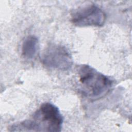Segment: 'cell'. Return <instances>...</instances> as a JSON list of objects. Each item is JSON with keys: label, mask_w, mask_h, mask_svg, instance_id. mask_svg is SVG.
I'll return each instance as SVG.
<instances>
[{"label": "cell", "mask_w": 132, "mask_h": 132, "mask_svg": "<svg viewBox=\"0 0 132 132\" xmlns=\"http://www.w3.org/2000/svg\"><path fill=\"white\" fill-rule=\"evenodd\" d=\"M106 19L105 12L95 5H89L75 11L71 16V21L76 26H102Z\"/></svg>", "instance_id": "cell-4"}, {"label": "cell", "mask_w": 132, "mask_h": 132, "mask_svg": "<svg viewBox=\"0 0 132 132\" xmlns=\"http://www.w3.org/2000/svg\"><path fill=\"white\" fill-rule=\"evenodd\" d=\"M39 41L37 37L34 35L27 36L23 41L21 47L22 56L26 59H32L37 53Z\"/></svg>", "instance_id": "cell-5"}, {"label": "cell", "mask_w": 132, "mask_h": 132, "mask_svg": "<svg viewBox=\"0 0 132 132\" xmlns=\"http://www.w3.org/2000/svg\"><path fill=\"white\" fill-rule=\"evenodd\" d=\"M63 119L59 109L51 103L42 104L29 119L14 124L11 131H60Z\"/></svg>", "instance_id": "cell-1"}, {"label": "cell", "mask_w": 132, "mask_h": 132, "mask_svg": "<svg viewBox=\"0 0 132 132\" xmlns=\"http://www.w3.org/2000/svg\"><path fill=\"white\" fill-rule=\"evenodd\" d=\"M42 61L46 67L63 71L70 69L73 64L72 57L68 50L58 44H53L47 47Z\"/></svg>", "instance_id": "cell-3"}, {"label": "cell", "mask_w": 132, "mask_h": 132, "mask_svg": "<svg viewBox=\"0 0 132 132\" xmlns=\"http://www.w3.org/2000/svg\"><path fill=\"white\" fill-rule=\"evenodd\" d=\"M79 90L82 94L91 100L105 95L113 86V80L92 67L84 64L78 70Z\"/></svg>", "instance_id": "cell-2"}]
</instances>
